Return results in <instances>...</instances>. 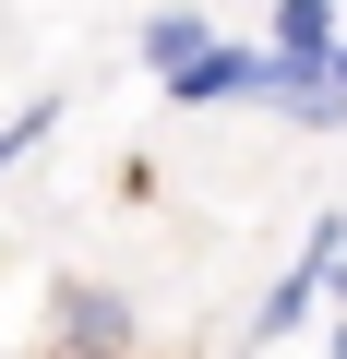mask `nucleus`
<instances>
[{
  "instance_id": "20e7f679",
  "label": "nucleus",
  "mask_w": 347,
  "mask_h": 359,
  "mask_svg": "<svg viewBox=\"0 0 347 359\" xmlns=\"http://www.w3.org/2000/svg\"><path fill=\"white\" fill-rule=\"evenodd\" d=\"M264 84H275V72H264V48H240V36H216V48H204L192 72H168L156 96H168V108H240V96H264Z\"/></svg>"
},
{
  "instance_id": "423d86ee",
  "label": "nucleus",
  "mask_w": 347,
  "mask_h": 359,
  "mask_svg": "<svg viewBox=\"0 0 347 359\" xmlns=\"http://www.w3.org/2000/svg\"><path fill=\"white\" fill-rule=\"evenodd\" d=\"M60 108H72V96H36V108H13V120H0V180H13V168H25L48 132H60Z\"/></svg>"
},
{
  "instance_id": "9d476101",
  "label": "nucleus",
  "mask_w": 347,
  "mask_h": 359,
  "mask_svg": "<svg viewBox=\"0 0 347 359\" xmlns=\"http://www.w3.org/2000/svg\"><path fill=\"white\" fill-rule=\"evenodd\" d=\"M25 359H48V347H25Z\"/></svg>"
},
{
  "instance_id": "39448f33",
  "label": "nucleus",
  "mask_w": 347,
  "mask_h": 359,
  "mask_svg": "<svg viewBox=\"0 0 347 359\" xmlns=\"http://www.w3.org/2000/svg\"><path fill=\"white\" fill-rule=\"evenodd\" d=\"M216 48V13H192V0H180V13H144V72L168 84V72H192Z\"/></svg>"
},
{
  "instance_id": "0eeeda50",
  "label": "nucleus",
  "mask_w": 347,
  "mask_h": 359,
  "mask_svg": "<svg viewBox=\"0 0 347 359\" xmlns=\"http://www.w3.org/2000/svg\"><path fill=\"white\" fill-rule=\"evenodd\" d=\"M287 120H299V132H347V96H335V84H323V96H299V108H287Z\"/></svg>"
},
{
  "instance_id": "1a4fd4ad",
  "label": "nucleus",
  "mask_w": 347,
  "mask_h": 359,
  "mask_svg": "<svg viewBox=\"0 0 347 359\" xmlns=\"http://www.w3.org/2000/svg\"><path fill=\"white\" fill-rule=\"evenodd\" d=\"M323 287H335V311H347V264H335V276H323Z\"/></svg>"
},
{
  "instance_id": "6e6552de",
  "label": "nucleus",
  "mask_w": 347,
  "mask_h": 359,
  "mask_svg": "<svg viewBox=\"0 0 347 359\" xmlns=\"http://www.w3.org/2000/svg\"><path fill=\"white\" fill-rule=\"evenodd\" d=\"M323 84H335V96H347V48H335V60H323Z\"/></svg>"
},
{
  "instance_id": "f03ea898",
  "label": "nucleus",
  "mask_w": 347,
  "mask_h": 359,
  "mask_svg": "<svg viewBox=\"0 0 347 359\" xmlns=\"http://www.w3.org/2000/svg\"><path fill=\"white\" fill-rule=\"evenodd\" d=\"M48 323H60V347L48 359H132V287H108V276H60L48 287Z\"/></svg>"
},
{
  "instance_id": "7ed1b4c3",
  "label": "nucleus",
  "mask_w": 347,
  "mask_h": 359,
  "mask_svg": "<svg viewBox=\"0 0 347 359\" xmlns=\"http://www.w3.org/2000/svg\"><path fill=\"white\" fill-rule=\"evenodd\" d=\"M335 264H347V216H323V228L299 240V264L264 287V311H252V347H287V335L323 311V276H335Z\"/></svg>"
},
{
  "instance_id": "f257e3e1",
  "label": "nucleus",
  "mask_w": 347,
  "mask_h": 359,
  "mask_svg": "<svg viewBox=\"0 0 347 359\" xmlns=\"http://www.w3.org/2000/svg\"><path fill=\"white\" fill-rule=\"evenodd\" d=\"M347 48V0H275L264 13V108H299V96H323V60Z\"/></svg>"
}]
</instances>
